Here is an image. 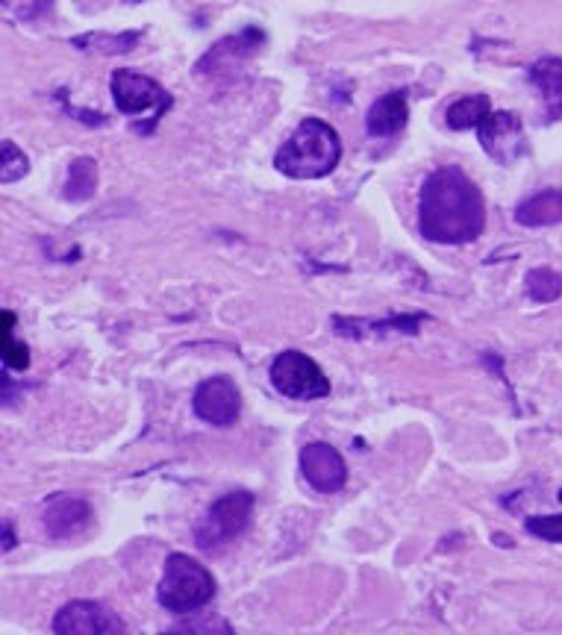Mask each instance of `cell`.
I'll use <instances>...</instances> for the list:
<instances>
[{
	"mask_svg": "<svg viewBox=\"0 0 562 635\" xmlns=\"http://www.w3.org/2000/svg\"><path fill=\"white\" fill-rule=\"evenodd\" d=\"M486 230V203L460 168L433 171L418 194V233L436 245H468Z\"/></svg>",
	"mask_w": 562,
	"mask_h": 635,
	"instance_id": "1",
	"label": "cell"
},
{
	"mask_svg": "<svg viewBox=\"0 0 562 635\" xmlns=\"http://www.w3.org/2000/svg\"><path fill=\"white\" fill-rule=\"evenodd\" d=\"M342 159V139L321 118H304L274 156V168L289 180H321Z\"/></svg>",
	"mask_w": 562,
	"mask_h": 635,
	"instance_id": "2",
	"label": "cell"
},
{
	"mask_svg": "<svg viewBox=\"0 0 562 635\" xmlns=\"http://www.w3.org/2000/svg\"><path fill=\"white\" fill-rule=\"evenodd\" d=\"M215 598V577L198 559L186 553H172L165 559L162 579L156 586V600L172 615H194Z\"/></svg>",
	"mask_w": 562,
	"mask_h": 635,
	"instance_id": "3",
	"label": "cell"
},
{
	"mask_svg": "<svg viewBox=\"0 0 562 635\" xmlns=\"http://www.w3.org/2000/svg\"><path fill=\"white\" fill-rule=\"evenodd\" d=\"M251 515H254L251 492H230L224 497H218L198 521V526H194V541L206 553L224 550L251 526Z\"/></svg>",
	"mask_w": 562,
	"mask_h": 635,
	"instance_id": "4",
	"label": "cell"
},
{
	"mask_svg": "<svg viewBox=\"0 0 562 635\" xmlns=\"http://www.w3.org/2000/svg\"><path fill=\"white\" fill-rule=\"evenodd\" d=\"M268 374L271 386L289 401H321L330 394V382H327L318 362L300 350H283L271 362Z\"/></svg>",
	"mask_w": 562,
	"mask_h": 635,
	"instance_id": "5",
	"label": "cell"
},
{
	"mask_svg": "<svg viewBox=\"0 0 562 635\" xmlns=\"http://www.w3.org/2000/svg\"><path fill=\"white\" fill-rule=\"evenodd\" d=\"M109 91H112V100H115V106H119L121 115L151 112V132L156 124H160V118L168 112V106H172V95H168L156 79L139 74V71H130V68L112 71Z\"/></svg>",
	"mask_w": 562,
	"mask_h": 635,
	"instance_id": "6",
	"label": "cell"
},
{
	"mask_svg": "<svg viewBox=\"0 0 562 635\" xmlns=\"http://www.w3.org/2000/svg\"><path fill=\"white\" fill-rule=\"evenodd\" d=\"M477 136L483 151L498 165H513L527 153L525 127H521V118L513 112H489L477 124Z\"/></svg>",
	"mask_w": 562,
	"mask_h": 635,
	"instance_id": "7",
	"label": "cell"
},
{
	"mask_svg": "<svg viewBox=\"0 0 562 635\" xmlns=\"http://www.w3.org/2000/svg\"><path fill=\"white\" fill-rule=\"evenodd\" d=\"M192 406L201 421L213 423V427H230V423L239 421L242 394L230 377H209L194 389Z\"/></svg>",
	"mask_w": 562,
	"mask_h": 635,
	"instance_id": "8",
	"label": "cell"
},
{
	"mask_svg": "<svg viewBox=\"0 0 562 635\" xmlns=\"http://www.w3.org/2000/svg\"><path fill=\"white\" fill-rule=\"evenodd\" d=\"M300 474L321 494H336L348 483V465L342 453L327 442H309L300 447Z\"/></svg>",
	"mask_w": 562,
	"mask_h": 635,
	"instance_id": "9",
	"label": "cell"
},
{
	"mask_svg": "<svg viewBox=\"0 0 562 635\" xmlns=\"http://www.w3.org/2000/svg\"><path fill=\"white\" fill-rule=\"evenodd\" d=\"M54 632L59 635H112L127 632L124 620L95 600H71L54 618Z\"/></svg>",
	"mask_w": 562,
	"mask_h": 635,
	"instance_id": "10",
	"label": "cell"
},
{
	"mask_svg": "<svg viewBox=\"0 0 562 635\" xmlns=\"http://www.w3.org/2000/svg\"><path fill=\"white\" fill-rule=\"evenodd\" d=\"M263 42H265V33L259 30V26H245L242 33L221 38V42H215L213 47H209L198 59V65H194V71L203 74V77L236 71L245 59H251L254 53L263 47Z\"/></svg>",
	"mask_w": 562,
	"mask_h": 635,
	"instance_id": "11",
	"label": "cell"
},
{
	"mask_svg": "<svg viewBox=\"0 0 562 635\" xmlns=\"http://www.w3.org/2000/svg\"><path fill=\"white\" fill-rule=\"evenodd\" d=\"M91 524V506L88 500L77 494L57 492L42 503V526L50 538L65 541L83 536Z\"/></svg>",
	"mask_w": 562,
	"mask_h": 635,
	"instance_id": "12",
	"label": "cell"
},
{
	"mask_svg": "<svg viewBox=\"0 0 562 635\" xmlns=\"http://www.w3.org/2000/svg\"><path fill=\"white\" fill-rule=\"evenodd\" d=\"M427 321L424 312H412V315H389V318H345L336 315L333 327L342 338H365V336H383V333H403V336H415L422 324Z\"/></svg>",
	"mask_w": 562,
	"mask_h": 635,
	"instance_id": "13",
	"label": "cell"
},
{
	"mask_svg": "<svg viewBox=\"0 0 562 635\" xmlns=\"http://www.w3.org/2000/svg\"><path fill=\"white\" fill-rule=\"evenodd\" d=\"M410 118V103H407V91H389L380 100H374L365 118V130L374 139H389L407 127Z\"/></svg>",
	"mask_w": 562,
	"mask_h": 635,
	"instance_id": "14",
	"label": "cell"
},
{
	"mask_svg": "<svg viewBox=\"0 0 562 635\" xmlns=\"http://www.w3.org/2000/svg\"><path fill=\"white\" fill-rule=\"evenodd\" d=\"M515 224L530 230L562 224V189H545L539 194H530L527 201H521L515 206Z\"/></svg>",
	"mask_w": 562,
	"mask_h": 635,
	"instance_id": "15",
	"label": "cell"
},
{
	"mask_svg": "<svg viewBox=\"0 0 562 635\" xmlns=\"http://www.w3.org/2000/svg\"><path fill=\"white\" fill-rule=\"evenodd\" d=\"M530 83L539 88L545 98L547 115L562 118V59L559 57H545L530 65Z\"/></svg>",
	"mask_w": 562,
	"mask_h": 635,
	"instance_id": "16",
	"label": "cell"
},
{
	"mask_svg": "<svg viewBox=\"0 0 562 635\" xmlns=\"http://www.w3.org/2000/svg\"><path fill=\"white\" fill-rule=\"evenodd\" d=\"M141 42L139 30H127V33H83L74 36L71 45L80 47L86 53H100V57H119V53H130Z\"/></svg>",
	"mask_w": 562,
	"mask_h": 635,
	"instance_id": "17",
	"label": "cell"
},
{
	"mask_svg": "<svg viewBox=\"0 0 562 635\" xmlns=\"http://www.w3.org/2000/svg\"><path fill=\"white\" fill-rule=\"evenodd\" d=\"M98 192V162L91 156H77L68 165V177H65V201L83 203Z\"/></svg>",
	"mask_w": 562,
	"mask_h": 635,
	"instance_id": "18",
	"label": "cell"
},
{
	"mask_svg": "<svg viewBox=\"0 0 562 635\" xmlns=\"http://www.w3.org/2000/svg\"><path fill=\"white\" fill-rule=\"evenodd\" d=\"M16 324H18L16 312H9V309L0 312V356H4L6 368L27 370L30 368V348L16 338Z\"/></svg>",
	"mask_w": 562,
	"mask_h": 635,
	"instance_id": "19",
	"label": "cell"
},
{
	"mask_svg": "<svg viewBox=\"0 0 562 635\" xmlns=\"http://www.w3.org/2000/svg\"><path fill=\"white\" fill-rule=\"evenodd\" d=\"M489 112H492V103L486 95H465L448 106L444 124L451 130H468V127H477Z\"/></svg>",
	"mask_w": 562,
	"mask_h": 635,
	"instance_id": "20",
	"label": "cell"
},
{
	"mask_svg": "<svg viewBox=\"0 0 562 635\" xmlns=\"http://www.w3.org/2000/svg\"><path fill=\"white\" fill-rule=\"evenodd\" d=\"M527 297L536 303H554L562 297V276L551 268H533L525 276Z\"/></svg>",
	"mask_w": 562,
	"mask_h": 635,
	"instance_id": "21",
	"label": "cell"
},
{
	"mask_svg": "<svg viewBox=\"0 0 562 635\" xmlns=\"http://www.w3.org/2000/svg\"><path fill=\"white\" fill-rule=\"evenodd\" d=\"M30 171V159L24 153L16 141H4L0 144V182L9 185V182H18L21 177H27Z\"/></svg>",
	"mask_w": 562,
	"mask_h": 635,
	"instance_id": "22",
	"label": "cell"
},
{
	"mask_svg": "<svg viewBox=\"0 0 562 635\" xmlns=\"http://www.w3.org/2000/svg\"><path fill=\"white\" fill-rule=\"evenodd\" d=\"M527 533L551 541V545H562V515H539V518H527Z\"/></svg>",
	"mask_w": 562,
	"mask_h": 635,
	"instance_id": "23",
	"label": "cell"
},
{
	"mask_svg": "<svg viewBox=\"0 0 562 635\" xmlns=\"http://www.w3.org/2000/svg\"><path fill=\"white\" fill-rule=\"evenodd\" d=\"M57 100L62 103V109L68 112V115H74L77 121L80 124H86V127H103L107 124V115H100V112H88V109H80V106H74L68 98H65V91H57Z\"/></svg>",
	"mask_w": 562,
	"mask_h": 635,
	"instance_id": "24",
	"label": "cell"
},
{
	"mask_svg": "<svg viewBox=\"0 0 562 635\" xmlns=\"http://www.w3.org/2000/svg\"><path fill=\"white\" fill-rule=\"evenodd\" d=\"M174 630H186V632H194V630H221V632H230V627L224 624V620H198V624H192V620H186V624H177Z\"/></svg>",
	"mask_w": 562,
	"mask_h": 635,
	"instance_id": "25",
	"label": "cell"
},
{
	"mask_svg": "<svg viewBox=\"0 0 562 635\" xmlns=\"http://www.w3.org/2000/svg\"><path fill=\"white\" fill-rule=\"evenodd\" d=\"M12 547H16V529L9 521H4V553H9Z\"/></svg>",
	"mask_w": 562,
	"mask_h": 635,
	"instance_id": "26",
	"label": "cell"
},
{
	"mask_svg": "<svg viewBox=\"0 0 562 635\" xmlns=\"http://www.w3.org/2000/svg\"><path fill=\"white\" fill-rule=\"evenodd\" d=\"M559 500H562V492H559Z\"/></svg>",
	"mask_w": 562,
	"mask_h": 635,
	"instance_id": "27",
	"label": "cell"
},
{
	"mask_svg": "<svg viewBox=\"0 0 562 635\" xmlns=\"http://www.w3.org/2000/svg\"><path fill=\"white\" fill-rule=\"evenodd\" d=\"M133 4H139V0H133Z\"/></svg>",
	"mask_w": 562,
	"mask_h": 635,
	"instance_id": "28",
	"label": "cell"
}]
</instances>
